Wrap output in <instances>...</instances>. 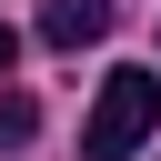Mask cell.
Returning <instances> with one entry per match:
<instances>
[{"label":"cell","instance_id":"cell-1","mask_svg":"<svg viewBox=\"0 0 161 161\" xmlns=\"http://www.w3.org/2000/svg\"><path fill=\"white\" fill-rule=\"evenodd\" d=\"M151 131H161V80L151 70H111L91 121H80V161H131Z\"/></svg>","mask_w":161,"mask_h":161},{"label":"cell","instance_id":"cell-2","mask_svg":"<svg viewBox=\"0 0 161 161\" xmlns=\"http://www.w3.org/2000/svg\"><path fill=\"white\" fill-rule=\"evenodd\" d=\"M111 0H40V40L50 50H91V40H111Z\"/></svg>","mask_w":161,"mask_h":161},{"label":"cell","instance_id":"cell-3","mask_svg":"<svg viewBox=\"0 0 161 161\" xmlns=\"http://www.w3.org/2000/svg\"><path fill=\"white\" fill-rule=\"evenodd\" d=\"M40 141V101L30 91H0V151H30Z\"/></svg>","mask_w":161,"mask_h":161},{"label":"cell","instance_id":"cell-4","mask_svg":"<svg viewBox=\"0 0 161 161\" xmlns=\"http://www.w3.org/2000/svg\"><path fill=\"white\" fill-rule=\"evenodd\" d=\"M10 60H20V30H10V20H0V80H10Z\"/></svg>","mask_w":161,"mask_h":161}]
</instances>
